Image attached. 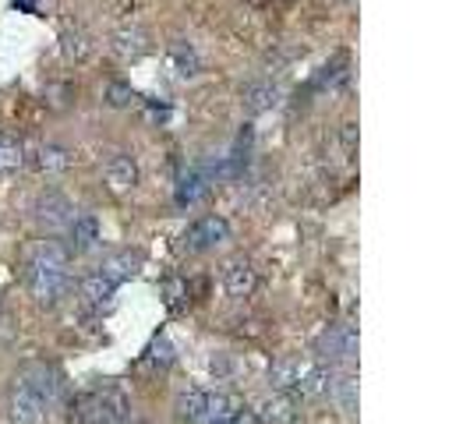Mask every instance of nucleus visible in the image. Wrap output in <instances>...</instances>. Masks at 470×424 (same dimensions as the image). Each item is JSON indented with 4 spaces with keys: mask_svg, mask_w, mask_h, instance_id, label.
I'll return each mask as SVG.
<instances>
[{
    "mask_svg": "<svg viewBox=\"0 0 470 424\" xmlns=\"http://www.w3.org/2000/svg\"><path fill=\"white\" fill-rule=\"evenodd\" d=\"M149 364H152V368H160V372L173 364V346H170V339L167 336H156L152 343H149Z\"/></svg>",
    "mask_w": 470,
    "mask_h": 424,
    "instance_id": "a878e982",
    "label": "nucleus"
},
{
    "mask_svg": "<svg viewBox=\"0 0 470 424\" xmlns=\"http://www.w3.org/2000/svg\"><path fill=\"white\" fill-rule=\"evenodd\" d=\"M25 287L40 308H57L64 297L71 294V276L68 272H53V269H40V265H25Z\"/></svg>",
    "mask_w": 470,
    "mask_h": 424,
    "instance_id": "f257e3e1",
    "label": "nucleus"
},
{
    "mask_svg": "<svg viewBox=\"0 0 470 424\" xmlns=\"http://www.w3.org/2000/svg\"><path fill=\"white\" fill-rule=\"evenodd\" d=\"M134 88L131 85H124V82H110L106 85V103L114 106V110H128V106H134Z\"/></svg>",
    "mask_w": 470,
    "mask_h": 424,
    "instance_id": "bb28decb",
    "label": "nucleus"
},
{
    "mask_svg": "<svg viewBox=\"0 0 470 424\" xmlns=\"http://www.w3.org/2000/svg\"><path fill=\"white\" fill-rule=\"evenodd\" d=\"M308 368H311V361H300V357H287V361L272 364V372H269V382H272V389H280V392H298V385H300V379L308 375Z\"/></svg>",
    "mask_w": 470,
    "mask_h": 424,
    "instance_id": "2eb2a0df",
    "label": "nucleus"
},
{
    "mask_svg": "<svg viewBox=\"0 0 470 424\" xmlns=\"http://www.w3.org/2000/svg\"><path fill=\"white\" fill-rule=\"evenodd\" d=\"M329 392L336 396V403H340L346 414H354V410H357V379L340 375V379L329 382Z\"/></svg>",
    "mask_w": 470,
    "mask_h": 424,
    "instance_id": "393cba45",
    "label": "nucleus"
},
{
    "mask_svg": "<svg viewBox=\"0 0 470 424\" xmlns=\"http://www.w3.org/2000/svg\"><path fill=\"white\" fill-rule=\"evenodd\" d=\"M206 389H198V385H188V389H180L177 396H173V414H177V421L184 424H202L206 418Z\"/></svg>",
    "mask_w": 470,
    "mask_h": 424,
    "instance_id": "f8f14e48",
    "label": "nucleus"
},
{
    "mask_svg": "<svg viewBox=\"0 0 470 424\" xmlns=\"http://www.w3.org/2000/svg\"><path fill=\"white\" fill-rule=\"evenodd\" d=\"M209 173L202 167H191L184 177H180V184H177V206H195V202H202L206 195H209Z\"/></svg>",
    "mask_w": 470,
    "mask_h": 424,
    "instance_id": "6ab92c4d",
    "label": "nucleus"
},
{
    "mask_svg": "<svg viewBox=\"0 0 470 424\" xmlns=\"http://www.w3.org/2000/svg\"><path fill=\"white\" fill-rule=\"evenodd\" d=\"M318 354L329 357V361H350L357 354V333H354V326H329L318 336Z\"/></svg>",
    "mask_w": 470,
    "mask_h": 424,
    "instance_id": "423d86ee",
    "label": "nucleus"
},
{
    "mask_svg": "<svg viewBox=\"0 0 470 424\" xmlns=\"http://www.w3.org/2000/svg\"><path fill=\"white\" fill-rule=\"evenodd\" d=\"M167 57H170L173 71L180 75V78H195L198 75V68H202V60H198V53H195V46L184 40H173L170 50H167Z\"/></svg>",
    "mask_w": 470,
    "mask_h": 424,
    "instance_id": "4be33fe9",
    "label": "nucleus"
},
{
    "mask_svg": "<svg viewBox=\"0 0 470 424\" xmlns=\"http://www.w3.org/2000/svg\"><path fill=\"white\" fill-rule=\"evenodd\" d=\"M258 421H265V424H290L294 421V400H290V392H272V396H265L262 403H258Z\"/></svg>",
    "mask_w": 470,
    "mask_h": 424,
    "instance_id": "f3484780",
    "label": "nucleus"
},
{
    "mask_svg": "<svg viewBox=\"0 0 470 424\" xmlns=\"http://www.w3.org/2000/svg\"><path fill=\"white\" fill-rule=\"evenodd\" d=\"M223 241H230V223L223 216H202L195 219L184 234H180V252L188 254H206L219 248Z\"/></svg>",
    "mask_w": 470,
    "mask_h": 424,
    "instance_id": "f03ea898",
    "label": "nucleus"
},
{
    "mask_svg": "<svg viewBox=\"0 0 470 424\" xmlns=\"http://www.w3.org/2000/svg\"><path fill=\"white\" fill-rule=\"evenodd\" d=\"M32 216H36V223L43 230H64L71 223V216H75V206L60 191H43L36 198V206H32Z\"/></svg>",
    "mask_w": 470,
    "mask_h": 424,
    "instance_id": "20e7f679",
    "label": "nucleus"
},
{
    "mask_svg": "<svg viewBox=\"0 0 470 424\" xmlns=\"http://www.w3.org/2000/svg\"><path fill=\"white\" fill-rule=\"evenodd\" d=\"M142 269V258L134 252H114L99 262V276H106L110 283H124V280H134Z\"/></svg>",
    "mask_w": 470,
    "mask_h": 424,
    "instance_id": "ddd939ff",
    "label": "nucleus"
},
{
    "mask_svg": "<svg viewBox=\"0 0 470 424\" xmlns=\"http://www.w3.org/2000/svg\"><path fill=\"white\" fill-rule=\"evenodd\" d=\"M71 424H103L99 407H96V392H82L71 400Z\"/></svg>",
    "mask_w": 470,
    "mask_h": 424,
    "instance_id": "b1692460",
    "label": "nucleus"
},
{
    "mask_svg": "<svg viewBox=\"0 0 470 424\" xmlns=\"http://www.w3.org/2000/svg\"><path fill=\"white\" fill-rule=\"evenodd\" d=\"M103 177H106L110 191H117V195L131 191V188L138 184V163H134V156H128V152L110 156V163H106V170H103Z\"/></svg>",
    "mask_w": 470,
    "mask_h": 424,
    "instance_id": "9b49d317",
    "label": "nucleus"
},
{
    "mask_svg": "<svg viewBox=\"0 0 470 424\" xmlns=\"http://www.w3.org/2000/svg\"><path fill=\"white\" fill-rule=\"evenodd\" d=\"M145 46H149V36H145L138 25H128V29H121V32L114 36V50H117V57H124V60L142 57Z\"/></svg>",
    "mask_w": 470,
    "mask_h": 424,
    "instance_id": "5701e85b",
    "label": "nucleus"
},
{
    "mask_svg": "<svg viewBox=\"0 0 470 424\" xmlns=\"http://www.w3.org/2000/svg\"><path fill=\"white\" fill-rule=\"evenodd\" d=\"M163 294H167V304H170V308H180V300L188 297V283H180V280H170Z\"/></svg>",
    "mask_w": 470,
    "mask_h": 424,
    "instance_id": "c85d7f7f",
    "label": "nucleus"
},
{
    "mask_svg": "<svg viewBox=\"0 0 470 424\" xmlns=\"http://www.w3.org/2000/svg\"><path fill=\"white\" fill-rule=\"evenodd\" d=\"M29 262L40 265V269L68 272V269H71V252H68V244H60V241H40V244L29 252Z\"/></svg>",
    "mask_w": 470,
    "mask_h": 424,
    "instance_id": "4468645a",
    "label": "nucleus"
},
{
    "mask_svg": "<svg viewBox=\"0 0 470 424\" xmlns=\"http://www.w3.org/2000/svg\"><path fill=\"white\" fill-rule=\"evenodd\" d=\"M46 403L40 396H32L29 389H22V385H11V418L18 424H36L43 418Z\"/></svg>",
    "mask_w": 470,
    "mask_h": 424,
    "instance_id": "dca6fc26",
    "label": "nucleus"
},
{
    "mask_svg": "<svg viewBox=\"0 0 470 424\" xmlns=\"http://www.w3.org/2000/svg\"><path fill=\"white\" fill-rule=\"evenodd\" d=\"M71 163H75L71 149L46 142V145H29V163H25V167H36V170H43V173H64Z\"/></svg>",
    "mask_w": 470,
    "mask_h": 424,
    "instance_id": "6e6552de",
    "label": "nucleus"
},
{
    "mask_svg": "<svg viewBox=\"0 0 470 424\" xmlns=\"http://www.w3.org/2000/svg\"><path fill=\"white\" fill-rule=\"evenodd\" d=\"M96 407H99V421L103 424H124L131 414L128 396L117 389V385H106V389H96Z\"/></svg>",
    "mask_w": 470,
    "mask_h": 424,
    "instance_id": "9d476101",
    "label": "nucleus"
},
{
    "mask_svg": "<svg viewBox=\"0 0 470 424\" xmlns=\"http://www.w3.org/2000/svg\"><path fill=\"white\" fill-rule=\"evenodd\" d=\"M0 142H4V134H0Z\"/></svg>",
    "mask_w": 470,
    "mask_h": 424,
    "instance_id": "c756f323",
    "label": "nucleus"
},
{
    "mask_svg": "<svg viewBox=\"0 0 470 424\" xmlns=\"http://www.w3.org/2000/svg\"><path fill=\"white\" fill-rule=\"evenodd\" d=\"M255 287H258V272L252 262H244V258L226 262V269H223V290H226V294L244 300V297L255 294Z\"/></svg>",
    "mask_w": 470,
    "mask_h": 424,
    "instance_id": "0eeeda50",
    "label": "nucleus"
},
{
    "mask_svg": "<svg viewBox=\"0 0 470 424\" xmlns=\"http://www.w3.org/2000/svg\"><path fill=\"white\" fill-rule=\"evenodd\" d=\"M14 385H22V389H29L32 396H40L43 403H53L57 396H60V372L53 368V364H46V361H25L18 372H14Z\"/></svg>",
    "mask_w": 470,
    "mask_h": 424,
    "instance_id": "7ed1b4c3",
    "label": "nucleus"
},
{
    "mask_svg": "<svg viewBox=\"0 0 470 424\" xmlns=\"http://www.w3.org/2000/svg\"><path fill=\"white\" fill-rule=\"evenodd\" d=\"M64 230H68V252L71 254H88L99 248V223H96V216L75 212Z\"/></svg>",
    "mask_w": 470,
    "mask_h": 424,
    "instance_id": "39448f33",
    "label": "nucleus"
},
{
    "mask_svg": "<svg viewBox=\"0 0 470 424\" xmlns=\"http://www.w3.org/2000/svg\"><path fill=\"white\" fill-rule=\"evenodd\" d=\"M241 407L244 403L237 396H230V392H209L206 396V418H202V424H234Z\"/></svg>",
    "mask_w": 470,
    "mask_h": 424,
    "instance_id": "aec40b11",
    "label": "nucleus"
},
{
    "mask_svg": "<svg viewBox=\"0 0 470 424\" xmlns=\"http://www.w3.org/2000/svg\"><path fill=\"white\" fill-rule=\"evenodd\" d=\"M340 149H343V160H354V156H357V124L340 127Z\"/></svg>",
    "mask_w": 470,
    "mask_h": 424,
    "instance_id": "cd10ccee",
    "label": "nucleus"
},
{
    "mask_svg": "<svg viewBox=\"0 0 470 424\" xmlns=\"http://www.w3.org/2000/svg\"><path fill=\"white\" fill-rule=\"evenodd\" d=\"M114 290H117V283H110V280L99 276V272L86 276L82 287H78V294H82V300H86V308H92V311L110 308V304H114Z\"/></svg>",
    "mask_w": 470,
    "mask_h": 424,
    "instance_id": "a211bd4d",
    "label": "nucleus"
},
{
    "mask_svg": "<svg viewBox=\"0 0 470 424\" xmlns=\"http://www.w3.org/2000/svg\"><path fill=\"white\" fill-rule=\"evenodd\" d=\"M60 53H64V60L82 64V60L92 57V36L86 29H64L60 32Z\"/></svg>",
    "mask_w": 470,
    "mask_h": 424,
    "instance_id": "412c9836",
    "label": "nucleus"
},
{
    "mask_svg": "<svg viewBox=\"0 0 470 424\" xmlns=\"http://www.w3.org/2000/svg\"><path fill=\"white\" fill-rule=\"evenodd\" d=\"M280 103V88L276 82H269V78H258V82H248L241 88V106H244V114H265V110H272Z\"/></svg>",
    "mask_w": 470,
    "mask_h": 424,
    "instance_id": "1a4fd4ad",
    "label": "nucleus"
}]
</instances>
